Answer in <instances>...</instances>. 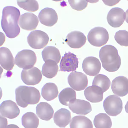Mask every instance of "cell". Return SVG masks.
Here are the masks:
<instances>
[{
  "mask_svg": "<svg viewBox=\"0 0 128 128\" xmlns=\"http://www.w3.org/2000/svg\"><path fill=\"white\" fill-rule=\"evenodd\" d=\"M20 16V10L14 6H8L3 9L2 27L8 38H16L20 34L18 23Z\"/></svg>",
  "mask_w": 128,
  "mask_h": 128,
  "instance_id": "1",
  "label": "cell"
},
{
  "mask_svg": "<svg viewBox=\"0 0 128 128\" xmlns=\"http://www.w3.org/2000/svg\"><path fill=\"white\" fill-rule=\"evenodd\" d=\"M99 57L102 66L108 72H113L117 71L121 65V58L118 50L112 45H106L101 48Z\"/></svg>",
  "mask_w": 128,
  "mask_h": 128,
  "instance_id": "2",
  "label": "cell"
},
{
  "mask_svg": "<svg viewBox=\"0 0 128 128\" xmlns=\"http://www.w3.org/2000/svg\"><path fill=\"white\" fill-rule=\"evenodd\" d=\"M15 93L17 104L22 108L38 104L41 98L39 90L33 87L19 86L16 89Z\"/></svg>",
  "mask_w": 128,
  "mask_h": 128,
  "instance_id": "3",
  "label": "cell"
},
{
  "mask_svg": "<svg viewBox=\"0 0 128 128\" xmlns=\"http://www.w3.org/2000/svg\"><path fill=\"white\" fill-rule=\"evenodd\" d=\"M37 61L36 54L30 50H23L18 53L15 63L20 68L28 70L34 67Z\"/></svg>",
  "mask_w": 128,
  "mask_h": 128,
  "instance_id": "4",
  "label": "cell"
},
{
  "mask_svg": "<svg viewBox=\"0 0 128 128\" xmlns=\"http://www.w3.org/2000/svg\"><path fill=\"white\" fill-rule=\"evenodd\" d=\"M88 40L92 45L95 47H101L108 42L109 34L104 28L100 26L95 27L89 32Z\"/></svg>",
  "mask_w": 128,
  "mask_h": 128,
  "instance_id": "5",
  "label": "cell"
},
{
  "mask_svg": "<svg viewBox=\"0 0 128 128\" xmlns=\"http://www.w3.org/2000/svg\"><path fill=\"white\" fill-rule=\"evenodd\" d=\"M29 45L35 49H41L46 46L49 40L48 35L45 32L36 30L31 32L27 38Z\"/></svg>",
  "mask_w": 128,
  "mask_h": 128,
  "instance_id": "6",
  "label": "cell"
},
{
  "mask_svg": "<svg viewBox=\"0 0 128 128\" xmlns=\"http://www.w3.org/2000/svg\"><path fill=\"white\" fill-rule=\"evenodd\" d=\"M103 106L105 112L108 115L116 116L122 111V101L118 96L112 95L106 98L103 103Z\"/></svg>",
  "mask_w": 128,
  "mask_h": 128,
  "instance_id": "7",
  "label": "cell"
},
{
  "mask_svg": "<svg viewBox=\"0 0 128 128\" xmlns=\"http://www.w3.org/2000/svg\"><path fill=\"white\" fill-rule=\"evenodd\" d=\"M68 81L71 88L76 91L84 90L88 84V80L86 75L76 71L69 75Z\"/></svg>",
  "mask_w": 128,
  "mask_h": 128,
  "instance_id": "8",
  "label": "cell"
},
{
  "mask_svg": "<svg viewBox=\"0 0 128 128\" xmlns=\"http://www.w3.org/2000/svg\"><path fill=\"white\" fill-rule=\"evenodd\" d=\"M42 74L41 70L36 67H34L28 70H22L21 79L27 85L35 86L38 84L42 79Z\"/></svg>",
  "mask_w": 128,
  "mask_h": 128,
  "instance_id": "9",
  "label": "cell"
},
{
  "mask_svg": "<svg viewBox=\"0 0 128 128\" xmlns=\"http://www.w3.org/2000/svg\"><path fill=\"white\" fill-rule=\"evenodd\" d=\"M78 58L76 55L70 52H66L61 60L60 71L75 72L78 67Z\"/></svg>",
  "mask_w": 128,
  "mask_h": 128,
  "instance_id": "10",
  "label": "cell"
},
{
  "mask_svg": "<svg viewBox=\"0 0 128 128\" xmlns=\"http://www.w3.org/2000/svg\"><path fill=\"white\" fill-rule=\"evenodd\" d=\"M126 18V13L120 8H115L109 11L107 16L108 23L113 28L120 26Z\"/></svg>",
  "mask_w": 128,
  "mask_h": 128,
  "instance_id": "11",
  "label": "cell"
},
{
  "mask_svg": "<svg viewBox=\"0 0 128 128\" xmlns=\"http://www.w3.org/2000/svg\"><path fill=\"white\" fill-rule=\"evenodd\" d=\"M0 116L12 119L17 117L20 110L16 103L11 100L2 102L0 106Z\"/></svg>",
  "mask_w": 128,
  "mask_h": 128,
  "instance_id": "12",
  "label": "cell"
},
{
  "mask_svg": "<svg viewBox=\"0 0 128 128\" xmlns=\"http://www.w3.org/2000/svg\"><path fill=\"white\" fill-rule=\"evenodd\" d=\"M82 67L83 71L89 76H95L98 74L101 68V64L95 57H86L83 60Z\"/></svg>",
  "mask_w": 128,
  "mask_h": 128,
  "instance_id": "13",
  "label": "cell"
},
{
  "mask_svg": "<svg viewBox=\"0 0 128 128\" xmlns=\"http://www.w3.org/2000/svg\"><path fill=\"white\" fill-rule=\"evenodd\" d=\"M41 24L48 26H52L58 21V15L55 10L51 8H45L40 12L38 16Z\"/></svg>",
  "mask_w": 128,
  "mask_h": 128,
  "instance_id": "14",
  "label": "cell"
},
{
  "mask_svg": "<svg viewBox=\"0 0 128 128\" xmlns=\"http://www.w3.org/2000/svg\"><path fill=\"white\" fill-rule=\"evenodd\" d=\"M68 106L72 112L79 115H87L92 111L90 102L80 99H75L69 102Z\"/></svg>",
  "mask_w": 128,
  "mask_h": 128,
  "instance_id": "15",
  "label": "cell"
},
{
  "mask_svg": "<svg viewBox=\"0 0 128 128\" xmlns=\"http://www.w3.org/2000/svg\"><path fill=\"white\" fill-rule=\"evenodd\" d=\"M112 89L113 93L119 96H124L128 93V80L124 76L116 77L112 82Z\"/></svg>",
  "mask_w": 128,
  "mask_h": 128,
  "instance_id": "16",
  "label": "cell"
},
{
  "mask_svg": "<svg viewBox=\"0 0 128 128\" xmlns=\"http://www.w3.org/2000/svg\"><path fill=\"white\" fill-rule=\"evenodd\" d=\"M39 19L34 13L26 12L21 15L19 20L20 26L26 30L36 29L38 26Z\"/></svg>",
  "mask_w": 128,
  "mask_h": 128,
  "instance_id": "17",
  "label": "cell"
},
{
  "mask_svg": "<svg viewBox=\"0 0 128 128\" xmlns=\"http://www.w3.org/2000/svg\"><path fill=\"white\" fill-rule=\"evenodd\" d=\"M66 42L71 48H80L86 44V36L80 31H74L68 35Z\"/></svg>",
  "mask_w": 128,
  "mask_h": 128,
  "instance_id": "18",
  "label": "cell"
},
{
  "mask_svg": "<svg viewBox=\"0 0 128 128\" xmlns=\"http://www.w3.org/2000/svg\"><path fill=\"white\" fill-rule=\"evenodd\" d=\"M12 52L8 48L5 47L0 48V64L3 68L10 71L16 64Z\"/></svg>",
  "mask_w": 128,
  "mask_h": 128,
  "instance_id": "19",
  "label": "cell"
},
{
  "mask_svg": "<svg viewBox=\"0 0 128 128\" xmlns=\"http://www.w3.org/2000/svg\"><path fill=\"white\" fill-rule=\"evenodd\" d=\"M84 95L88 100L93 103L102 101L104 98L102 89L96 86H89L84 90Z\"/></svg>",
  "mask_w": 128,
  "mask_h": 128,
  "instance_id": "20",
  "label": "cell"
},
{
  "mask_svg": "<svg viewBox=\"0 0 128 128\" xmlns=\"http://www.w3.org/2000/svg\"><path fill=\"white\" fill-rule=\"evenodd\" d=\"M72 119L71 113L68 110L62 108L56 112L54 115L55 124L61 128L66 127L70 124Z\"/></svg>",
  "mask_w": 128,
  "mask_h": 128,
  "instance_id": "21",
  "label": "cell"
},
{
  "mask_svg": "<svg viewBox=\"0 0 128 128\" xmlns=\"http://www.w3.org/2000/svg\"><path fill=\"white\" fill-rule=\"evenodd\" d=\"M37 115L41 119L48 121L52 118L54 110L49 104L46 102H41L36 106Z\"/></svg>",
  "mask_w": 128,
  "mask_h": 128,
  "instance_id": "22",
  "label": "cell"
},
{
  "mask_svg": "<svg viewBox=\"0 0 128 128\" xmlns=\"http://www.w3.org/2000/svg\"><path fill=\"white\" fill-rule=\"evenodd\" d=\"M58 63L52 60H48L45 62L42 68V74L43 76L48 79L55 77L58 70Z\"/></svg>",
  "mask_w": 128,
  "mask_h": 128,
  "instance_id": "23",
  "label": "cell"
},
{
  "mask_svg": "<svg viewBox=\"0 0 128 128\" xmlns=\"http://www.w3.org/2000/svg\"><path fill=\"white\" fill-rule=\"evenodd\" d=\"M58 94V87L55 83H46L42 89V97L48 101H50L55 99L57 97Z\"/></svg>",
  "mask_w": 128,
  "mask_h": 128,
  "instance_id": "24",
  "label": "cell"
},
{
  "mask_svg": "<svg viewBox=\"0 0 128 128\" xmlns=\"http://www.w3.org/2000/svg\"><path fill=\"white\" fill-rule=\"evenodd\" d=\"M42 58L44 62L48 60H52L58 63L61 58V54L58 49L51 46L45 48L42 51Z\"/></svg>",
  "mask_w": 128,
  "mask_h": 128,
  "instance_id": "25",
  "label": "cell"
},
{
  "mask_svg": "<svg viewBox=\"0 0 128 128\" xmlns=\"http://www.w3.org/2000/svg\"><path fill=\"white\" fill-rule=\"evenodd\" d=\"M71 128H93V124L88 118L84 116H76L70 122Z\"/></svg>",
  "mask_w": 128,
  "mask_h": 128,
  "instance_id": "26",
  "label": "cell"
},
{
  "mask_svg": "<svg viewBox=\"0 0 128 128\" xmlns=\"http://www.w3.org/2000/svg\"><path fill=\"white\" fill-rule=\"evenodd\" d=\"M22 125L25 128H36L39 125V119L33 112L24 114L22 119Z\"/></svg>",
  "mask_w": 128,
  "mask_h": 128,
  "instance_id": "27",
  "label": "cell"
},
{
  "mask_svg": "<svg viewBox=\"0 0 128 128\" xmlns=\"http://www.w3.org/2000/svg\"><path fill=\"white\" fill-rule=\"evenodd\" d=\"M76 92L70 88H67L62 90L58 95L60 103L66 106H68L69 102L76 99Z\"/></svg>",
  "mask_w": 128,
  "mask_h": 128,
  "instance_id": "28",
  "label": "cell"
},
{
  "mask_svg": "<svg viewBox=\"0 0 128 128\" xmlns=\"http://www.w3.org/2000/svg\"><path fill=\"white\" fill-rule=\"evenodd\" d=\"M94 124L96 128H110L112 126L111 118L106 114L100 113L95 116Z\"/></svg>",
  "mask_w": 128,
  "mask_h": 128,
  "instance_id": "29",
  "label": "cell"
},
{
  "mask_svg": "<svg viewBox=\"0 0 128 128\" xmlns=\"http://www.w3.org/2000/svg\"><path fill=\"white\" fill-rule=\"evenodd\" d=\"M92 84L100 87L104 93L109 89L111 85V81L110 79L105 75L98 74L95 76Z\"/></svg>",
  "mask_w": 128,
  "mask_h": 128,
  "instance_id": "30",
  "label": "cell"
},
{
  "mask_svg": "<svg viewBox=\"0 0 128 128\" xmlns=\"http://www.w3.org/2000/svg\"><path fill=\"white\" fill-rule=\"evenodd\" d=\"M17 4L19 7L29 12H36L38 10L39 5L35 0H18Z\"/></svg>",
  "mask_w": 128,
  "mask_h": 128,
  "instance_id": "31",
  "label": "cell"
},
{
  "mask_svg": "<svg viewBox=\"0 0 128 128\" xmlns=\"http://www.w3.org/2000/svg\"><path fill=\"white\" fill-rule=\"evenodd\" d=\"M116 42L121 46L128 47V32L126 30H119L116 32L114 36Z\"/></svg>",
  "mask_w": 128,
  "mask_h": 128,
  "instance_id": "32",
  "label": "cell"
},
{
  "mask_svg": "<svg viewBox=\"0 0 128 128\" xmlns=\"http://www.w3.org/2000/svg\"><path fill=\"white\" fill-rule=\"evenodd\" d=\"M68 3L72 9L77 11L83 10L88 5V2L86 0H69Z\"/></svg>",
  "mask_w": 128,
  "mask_h": 128,
  "instance_id": "33",
  "label": "cell"
},
{
  "mask_svg": "<svg viewBox=\"0 0 128 128\" xmlns=\"http://www.w3.org/2000/svg\"><path fill=\"white\" fill-rule=\"evenodd\" d=\"M0 128H5L8 126V120L4 116H0Z\"/></svg>",
  "mask_w": 128,
  "mask_h": 128,
  "instance_id": "34",
  "label": "cell"
},
{
  "mask_svg": "<svg viewBox=\"0 0 128 128\" xmlns=\"http://www.w3.org/2000/svg\"><path fill=\"white\" fill-rule=\"evenodd\" d=\"M103 2H104V4H106L107 5H108V6H112L113 5H114L113 4H112V1L111 0V1H108V0H103ZM118 2H116V3H113L114 4H116L117 3H118Z\"/></svg>",
  "mask_w": 128,
  "mask_h": 128,
  "instance_id": "35",
  "label": "cell"
}]
</instances>
